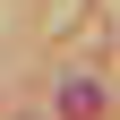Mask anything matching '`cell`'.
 Returning <instances> with one entry per match:
<instances>
[{
  "label": "cell",
  "mask_w": 120,
  "mask_h": 120,
  "mask_svg": "<svg viewBox=\"0 0 120 120\" xmlns=\"http://www.w3.org/2000/svg\"><path fill=\"white\" fill-rule=\"evenodd\" d=\"M60 112H69V120H94V112H103V94H94L86 77H69V86H60Z\"/></svg>",
  "instance_id": "6da1fadb"
}]
</instances>
